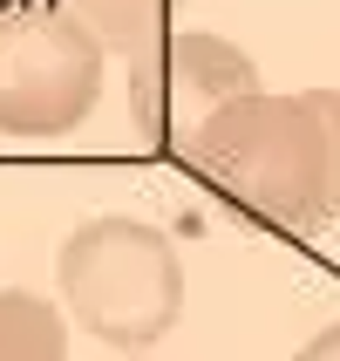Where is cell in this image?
<instances>
[{
	"label": "cell",
	"mask_w": 340,
	"mask_h": 361,
	"mask_svg": "<svg viewBox=\"0 0 340 361\" xmlns=\"http://www.w3.org/2000/svg\"><path fill=\"white\" fill-rule=\"evenodd\" d=\"M177 164L225 198L239 219L313 239L340 212V150H334V89L306 96H252L225 102L211 123H198L177 143Z\"/></svg>",
	"instance_id": "6da1fadb"
},
{
	"label": "cell",
	"mask_w": 340,
	"mask_h": 361,
	"mask_svg": "<svg viewBox=\"0 0 340 361\" xmlns=\"http://www.w3.org/2000/svg\"><path fill=\"white\" fill-rule=\"evenodd\" d=\"M61 300L82 321V334H96L102 348H122V355H143L157 348L184 314V259L177 245L163 239L157 225L122 219V212H102V219H82L68 239H61L55 259Z\"/></svg>",
	"instance_id": "7a4b0ae2"
},
{
	"label": "cell",
	"mask_w": 340,
	"mask_h": 361,
	"mask_svg": "<svg viewBox=\"0 0 340 361\" xmlns=\"http://www.w3.org/2000/svg\"><path fill=\"white\" fill-rule=\"evenodd\" d=\"M102 48L61 7L0 14V130L7 137H68L102 102Z\"/></svg>",
	"instance_id": "3957f363"
},
{
	"label": "cell",
	"mask_w": 340,
	"mask_h": 361,
	"mask_svg": "<svg viewBox=\"0 0 340 361\" xmlns=\"http://www.w3.org/2000/svg\"><path fill=\"white\" fill-rule=\"evenodd\" d=\"M252 89H259V61L239 41L204 27H170L130 55V123L150 150H170V157L198 123H211L225 102Z\"/></svg>",
	"instance_id": "277c9868"
},
{
	"label": "cell",
	"mask_w": 340,
	"mask_h": 361,
	"mask_svg": "<svg viewBox=\"0 0 340 361\" xmlns=\"http://www.w3.org/2000/svg\"><path fill=\"white\" fill-rule=\"evenodd\" d=\"M68 20H82L102 48H122V55H137L143 41L170 35V20H177L184 0H55Z\"/></svg>",
	"instance_id": "5b68a950"
},
{
	"label": "cell",
	"mask_w": 340,
	"mask_h": 361,
	"mask_svg": "<svg viewBox=\"0 0 340 361\" xmlns=\"http://www.w3.org/2000/svg\"><path fill=\"white\" fill-rule=\"evenodd\" d=\"M0 361H68L61 307L20 286H0Z\"/></svg>",
	"instance_id": "8992f818"
},
{
	"label": "cell",
	"mask_w": 340,
	"mask_h": 361,
	"mask_svg": "<svg viewBox=\"0 0 340 361\" xmlns=\"http://www.w3.org/2000/svg\"><path fill=\"white\" fill-rule=\"evenodd\" d=\"M293 361H340V321H334V327H320V334H313V341H306Z\"/></svg>",
	"instance_id": "52a82bcc"
},
{
	"label": "cell",
	"mask_w": 340,
	"mask_h": 361,
	"mask_svg": "<svg viewBox=\"0 0 340 361\" xmlns=\"http://www.w3.org/2000/svg\"><path fill=\"white\" fill-rule=\"evenodd\" d=\"M334 150H340V89H334Z\"/></svg>",
	"instance_id": "ba28073f"
},
{
	"label": "cell",
	"mask_w": 340,
	"mask_h": 361,
	"mask_svg": "<svg viewBox=\"0 0 340 361\" xmlns=\"http://www.w3.org/2000/svg\"><path fill=\"white\" fill-rule=\"evenodd\" d=\"M122 361H157V355H122Z\"/></svg>",
	"instance_id": "9c48e42d"
}]
</instances>
